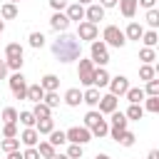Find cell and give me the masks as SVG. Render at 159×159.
Masks as SVG:
<instances>
[{"label": "cell", "instance_id": "1", "mask_svg": "<svg viewBox=\"0 0 159 159\" xmlns=\"http://www.w3.org/2000/svg\"><path fill=\"white\" fill-rule=\"evenodd\" d=\"M52 55H55L60 62L80 60V55H82V42L77 40V35H67V32H62L57 40H52Z\"/></svg>", "mask_w": 159, "mask_h": 159}, {"label": "cell", "instance_id": "2", "mask_svg": "<svg viewBox=\"0 0 159 159\" xmlns=\"http://www.w3.org/2000/svg\"><path fill=\"white\" fill-rule=\"evenodd\" d=\"M102 42L109 45V47H124L127 37H124V32H122L117 25H107L104 32H102Z\"/></svg>", "mask_w": 159, "mask_h": 159}, {"label": "cell", "instance_id": "3", "mask_svg": "<svg viewBox=\"0 0 159 159\" xmlns=\"http://www.w3.org/2000/svg\"><path fill=\"white\" fill-rule=\"evenodd\" d=\"M65 139L70 142V144H87L89 139H92V134H89V129L87 127H70L67 132H65Z\"/></svg>", "mask_w": 159, "mask_h": 159}, {"label": "cell", "instance_id": "4", "mask_svg": "<svg viewBox=\"0 0 159 159\" xmlns=\"http://www.w3.org/2000/svg\"><path fill=\"white\" fill-rule=\"evenodd\" d=\"M89 55H92V62L99 65V67H104V65L109 62V52H107V45H104L102 40H94V42H92Z\"/></svg>", "mask_w": 159, "mask_h": 159}, {"label": "cell", "instance_id": "5", "mask_svg": "<svg viewBox=\"0 0 159 159\" xmlns=\"http://www.w3.org/2000/svg\"><path fill=\"white\" fill-rule=\"evenodd\" d=\"M109 122H112V124H109V134H112V139H119L122 132L127 129L129 119L124 117V112H112V119H109Z\"/></svg>", "mask_w": 159, "mask_h": 159}, {"label": "cell", "instance_id": "6", "mask_svg": "<svg viewBox=\"0 0 159 159\" xmlns=\"http://www.w3.org/2000/svg\"><path fill=\"white\" fill-rule=\"evenodd\" d=\"M77 75H80V82H82L84 87H92V80H94V62H92V60H80Z\"/></svg>", "mask_w": 159, "mask_h": 159}, {"label": "cell", "instance_id": "7", "mask_svg": "<svg viewBox=\"0 0 159 159\" xmlns=\"http://www.w3.org/2000/svg\"><path fill=\"white\" fill-rule=\"evenodd\" d=\"M7 82H10V89H12L15 99H25V92H27V82H25L22 72H15V75H12Z\"/></svg>", "mask_w": 159, "mask_h": 159}, {"label": "cell", "instance_id": "8", "mask_svg": "<svg viewBox=\"0 0 159 159\" xmlns=\"http://www.w3.org/2000/svg\"><path fill=\"white\" fill-rule=\"evenodd\" d=\"M109 94H114V97H122L127 89H129V80L124 77V75H117V77H109Z\"/></svg>", "mask_w": 159, "mask_h": 159}, {"label": "cell", "instance_id": "9", "mask_svg": "<svg viewBox=\"0 0 159 159\" xmlns=\"http://www.w3.org/2000/svg\"><path fill=\"white\" fill-rule=\"evenodd\" d=\"M99 37V30H97V25H92V22H80V27H77V40L82 42V40H89V42H94Z\"/></svg>", "mask_w": 159, "mask_h": 159}, {"label": "cell", "instance_id": "10", "mask_svg": "<svg viewBox=\"0 0 159 159\" xmlns=\"http://www.w3.org/2000/svg\"><path fill=\"white\" fill-rule=\"evenodd\" d=\"M84 22H92V25H97L99 20H104V7L99 5V2H92V5H87V10H84Z\"/></svg>", "mask_w": 159, "mask_h": 159}, {"label": "cell", "instance_id": "11", "mask_svg": "<svg viewBox=\"0 0 159 159\" xmlns=\"http://www.w3.org/2000/svg\"><path fill=\"white\" fill-rule=\"evenodd\" d=\"M97 104H99V114H112V112H117V97L109 94V92L102 94Z\"/></svg>", "mask_w": 159, "mask_h": 159}, {"label": "cell", "instance_id": "12", "mask_svg": "<svg viewBox=\"0 0 159 159\" xmlns=\"http://www.w3.org/2000/svg\"><path fill=\"white\" fill-rule=\"evenodd\" d=\"M50 27H52V30H57V32H67V27H70L67 15H65V12H55V15L50 17Z\"/></svg>", "mask_w": 159, "mask_h": 159}, {"label": "cell", "instance_id": "13", "mask_svg": "<svg viewBox=\"0 0 159 159\" xmlns=\"http://www.w3.org/2000/svg\"><path fill=\"white\" fill-rule=\"evenodd\" d=\"M20 142H22L25 147H35V144L40 142V134L35 132V127H25V132L20 134Z\"/></svg>", "mask_w": 159, "mask_h": 159}, {"label": "cell", "instance_id": "14", "mask_svg": "<svg viewBox=\"0 0 159 159\" xmlns=\"http://www.w3.org/2000/svg\"><path fill=\"white\" fill-rule=\"evenodd\" d=\"M142 35H144V27H142L139 22H129L127 30H124V37H127V40H137V42H139Z\"/></svg>", "mask_w": 159, "mask_h": 159}, {"label": "cell", "instance_id": "15", "mask_svg": "<svg viewBox=\"0 0 159 159\" xmlns=\"http://www.w3.org/2000/svg\"><path fill=\"white\" fill-rule=\"evenodd\" d=\"M109 84V72L104 70V67H99V70H94V80H92V87H97V89H102V87H107Z\"/></svg>", "mask_w": 159, "mask_h": 159}, {"label": "cell", "instance_id": "16", "mask_svg": "<svg viewBox=\"0 0 159 159\" xmlns=\"http://www.w3.org/2000/svg\"><path fill=\"white\" fill-rule=\"evenodd\" d=\"M42 97H45V89L40 87V84H27V92H25V99H30V102H42Z\"/></svg>", "mask_w": 159, "mask_h": 159}, {"label": "cell", "instance_id": "17", "mask_svg": "<svg viewBox=\"0 0 159 159\" xmlns=\"http://www.w3.org/2000/svg\"><path fill=\"white\" fill-rule=\"evenodd\" d=\"M124 94H127L129 104H142V102L147 99V94H144V89H142V87H129Z\"/></svg>", "mask_w": 159, "mask_h": 159}, {"label": "cell", "instance_id": "18", "mask_svg": "<svg viewBox=\"0 0 159 159\" xmlns=\"http://www.w3.org/2000/svg\"><path fill=\"white\" fill-rule=\"evenodd\" d=\"M65 15H67V20H70V22H72V20H77V22H80V20H84V7H82V5H77V2H72V5H67V12H65Z\"/></svg>", "mask_w": 159, "mask_h": 159}, {"label": "cell", "instance_id": "19", "mask_svg": "<svg viewBox=\"0 0 159 159\" xmlns=\"http://www.w3.org/2000/svg\"><path fill=\"white\" fill-rule=\"evenodd\" d=\"M40 87H42L45 92H57V87H60V77H57V75H45L42 82H40Z\"/></svg>", "mask_w": 159, "mask_h": 159}, {"label": "cell", "instance_id": "20", "mask_svg": "<svg viewBox=\"0 0 159 159\" xmlns=\"http://www.w3.org/2000/svg\"><path fill=\"white\" fill-rule=\"evenodd\" d=\"M99 89L97 87H87V92H82V102L84 104H89V107H97V102H99Z\"/></svg>", "mask_w": 159, "mask_h": 159}, {"label": "cell", "instance_id": "21", "mask_svg": "<svg viewBox=\"0 0 159 159\" xmlns=\"http://www.w3.org/2000/svg\"><path fill=\"white\" fill-rule=\"evenodd\" d=\"M119 12L129 20L137 15V0H119Z\"/></svg>", "mask_w": 159, "mask_h": 159}, {"label": "cell", "instance_id": "22", "mask_svg": "<svg viewBox=\"0 0 159 159\" xmlns=\"http://www.w3.org/2000/svg\"><path fill=\"white\" fill-rule=\"evenodd\" d=\"M80 102H82V92H80L77 87H72V89L65 92V104H70V107H80Z\"/></svg>", "mask_w": 159, "mask_h": 159}, {"label": "cell", "instance_id": "23", "mask_svg": "<svg viewBox=\"0 0 159 159\" xmlns=\"http://www.w3.org/2000/svg\"><path fill=\"white\" fill-rule=\"evenodd\" d=\"M52 129H55L52 117H47V119H37V122H35V132H37V134H50Z\"/></svg>", "mask_w": 159, "mask_h": 159}, {"label": "cell", "instance_id": "24", "mask_svg": "<svg viewBox=\"0 0 159 159\" xmlns=\"http://www.w3.org/2000/svg\"><path fill=\"white\" fill-rule=\"evenodd\" d=\"M89 134H92V137H99V139H102V137H107V134H109V124H107V119L102 117V119L89 129Z\"/></svg>", "mask_w": 159, "mask_h": 159}, {"label": "cell", "instance_id": "25", "mask_svg": "<svg viewBox=\"0 0 159 159\" xmlns=\"http://www.w3.org/2000/svg\"><path fill=\"white\" fill-rule=\"evenodd\" d=\"M124 117H127V119H134V122H139V119L144 117V107H142V104H129V109L124 112Z\"/></svg>", "mask_w": 159, "mask_h": 159}, {"label": "cell", "instance_id": "26", "mask_svg": "<svg viewBox=\"0 0 159 159\" xmlns=\"http://www.w3.org/2000/svg\"><path fill=\"white\" fill-rule=\"evenodd\" d=\"M139 60H142V65H152V62L157 60L154 47H142V50H139Z\"/></svg>", "mask_w": 159, "mask_h": 159}, {"label": "cell", "instance_id": "27", "mask_svg": "<svg viewBox=\"0 0 159 159\" xmlns=\"http://www.w3.org/2000/svg\"><path fill=\"white\" fill-rule=\"evenodd\" d=\"M37 154H40L42 159H52L57 152H55V147H52L50 142H40V147H37Z\"/></svg>", "mask_w": 159, "mask_h": 159}, {"label": "cell", "instance_id": "28", "mask_svg": "<svg viewBox=\"0 0 159 159\" xmlns=\"http://www.w3.org/2000/svg\"><path fill=\"white\" fill-rule=\"evenodd\" d=\"M12 57H22V45L10 42V45L5 47V60H12Z\"/></svg>", "mask_w": 159, "mask_h": 159}, {"label": "cell", "instance_id": "29", "mask_svg": "<svg viewBox=\"0 0 159 159\" xmlns=\"http://www.w3.org/2000/svg\"><path fill=\"white\" fill-rule=\"evenodd\" d=\"M32 114H35V119H47V117L52 114V109H50L47 104L37 102V104H35V109H32Z\"/></svg>", "mask_w": 159, "mask_h": 159}, {"label": "cell", "instance_id": "30", "mask_svg": "<svg viewBox=\"0 0 159 159\" xmlns=\"http://www.w3.org/2000/svg\"><path fill=\"white\" fill-rule=\"evenodd\" d=\"M0 149L7 152V154H10V152H17V149H20V139H17V137H12V139H2V142H0Z\"/></svg>", "mask_w": 159, "mask_h": 159}, {"label": "cell", "instance_id": "31", "mask_svg": "<svg viewBox=\"0 0 159 159\" xmlns=\"http://www.w3.org/2000/svg\"><path fill=\"white\" fill-rule=\"evenodd\" d=\"M0 15H2L5 20H12V17H17V5H12V2H5V5L0 7Z\"/></svg>", "mask_w": 159, "mask_h": 159}, {"label": "cell", "instance_id": "32", "mask_svg": "<svg viewBox=\"0 0 159 159\" xmlns=\"http://www.w3.org/2000/svg\"><path fill=\"white\" fill-rule=\"evenodd\" d=\"M142 42H144V47H154V45L159 42V35H157V30H149V32H144V35H142Z\"/></svg>", "mask_w": 159, "mask_h": 159}, {"label": "cell", "instance_id": "33", "mask_svg": "<svg viewBox=\"0 0 159 159\" xmlns=\"http://www.w3.org/2000/svg\"><path fill=\"white\" fill-rule=\"evenodd\" d=\"M42 104H47L50 109L60 107V97H57V92H45V97H42Z\"/></svg>", "mask_w": 159, "mask_h": 159}, {"label": "cell", "instance_id": "34", "mask_svg": "<svg viewBox=\"0 0 159 159\" xmlns=\"http://www.w3.org/2000/svg\"><path fill=\"white\" fill-rule=\"evenodd\" d=\"M47 142H50L52 147H62V144H65L67 139H65V132H57V129H52V132H50V139H47Z\"/></svg>", "mask_w": 159, "mask_h": 159}, {"label": "cell", "instance_id": "35", "mask_svg": "<svg viewBox=\"0 0 159 159\" xmlns=\"http://www.w3.org/2000/svg\"><path fill=\"white\" fill-rule=\"evenodd\" d=\"M147 25L154 30V27H159V10L157 7H152V10H147Z\"/></svg>", "mask_w": 159, "mask_h": 159}, {"label": "cell", "instance_id": "36", "mask_svg": "<svg viewBox=\"0 0 159 159\" xmlns=\"http://www.w3.org/2000/svg\"><path fill=\"white\" fill-rule=\"evenodd\" d=\"M99 119H102V114L92 109V112H87V114H84V127H87V129H92V127H94Z\"/></svg>", "mask_w": 159, "mask_h": 159}, {"label": "cell", "instance_id": "37", "mask_svg": "<svg viewBox=\"0 0 159 159\" xmlns=\"http://www.w3.org/2000/svg\"><path fill=\"white\" fill-rule=\"evenodd\" d=\"M2 137H5V139L17 137V122H7V124H2Z\"/></svg>", "mask_w": 159, "mask_h": 159}, {"label": "cell", "instance_id": "38", "mask_svg": "<svg viewBox=\"0 0 159 159\" xmlns=\"http://www.w3.org/2000/svg\"><path fill=\"white\" fill-rule=\"evenodd\" d=\"M117 142H119L122 147H132V144L137 142V137H134V132H129V129H124V132H122V137H119Z\"/></svg>", "mask_w": 159, "mask_h": 159}, {"label": "cell", "instance_id": "39", "mask_svg": "<svg viewBox=\"0 0 159 159\" xmlns=\"http://www.w3.org/2000/svg\"><path fill=\"white\" fill-rule=\"evenodd\" d=\"M42 45H45V35H42V32H30V47L40 50Z\"/></svg>", "mask_w": 159, "mask_h": 159}, {"label": "cell", "instance_id": "40", "mask_svg": "<svg viewBox=\"0 0 159 159\" xmlns=\"http://www.w3.org/2000/svg\"><path fill=\"white\" fill-rule=\"evenodd\" d=\"M144 94H147V97H159V80H149Z\"/></svg>", "mask_w": 159, "mask_h": 159}, {"label": "cell", "instance_id": "41", "mask_svg": "<svg viewBox=\"0 0 159 159\" xmlns=\"http://www.w3.org/2000/svg\"><path fill=\"white\" fill-rule=\"evenodd\" d=\"M139 77H142L144 82L154 80V67H152V65H142V67H139Z\"/></svg>", "mask_w": 159, "mask_h": 159}, {"label": "cell", "instance_id": "42", "mask_svg": "<svg viewBox=\"0 0 159 159\" xmlns=\"http://www.w3.org/2000/svg\"><path fill=\"white\" fill-rule=\"evenodd\" d=\"M17 119H20V122H22L25 127H35V122H37L32 112H20V114H17Z\"/></svg>", "mask_w": 159, "mask_h": 159}, {"label": "cell", "instance_id": "43", "mask_svg": "<svg viewBox=\"0 0 159 159\" xmlns=\"http://www.w3.org/2000/svg\"><path fill=\"white\" fill-rule=\"evenodd\" d=\"M22 57H12V60H5V65H7V70H12V72H20L22 70Z\"/></svg>", "mask_w": 159, "mask_h": 159}, {"label": "cell", "instance_id": "44", "mask_svg": "<svg viewBox=\"0 0 159 159\" xmlns=\"http://www.w3.org/2000/svg\"><path fill=\"white\" fill-rule=\"evenodd\" d=\"M2 119H5V124L7 122H17V109L15 107H5L2 109Z\"/></svg>", "mask_w": 159, "mask_h": 159}, {"label": "cell", "instance_id": "45", "mask_svg": "<svg viewBox=\"0 0 159 159\" xmlns=\"http://www.w3.org/2000/svg\"><path fill=\"white\" fill-rule=\"evenodd\" d=\"M144 109H147V112H159V97H147Z\"/></svg>", "mask_w": 159, "mask_h": 159}, {"label": "cell", "instance_id": "46", "mask_svg": "<svg viewBox=\"0 0 159 159\" xmlns=\"http://www.w3.org/2000/svg\"><path fill=\"white\" fill-rule=\"evenodd\" d=\"M67 157H70V159H82V147H80V144H70Z\"/></svg>", "mask_w": 159, "mask_h": 159}, {"label": "cell", "instance_id": "47", "mask_svg": "<svg viewBox=\"0 0 159 159\" xmlns=\"http://www.w3.org/2000/svg\"><path fill=\"white\" fill-rule=\"evenodd\" d=\"M50 7H52L55 12H62V10L67 7V0H50Z\"/></svg>", "mask_w": 159, "mask_h": 159}, {"label": "cell", "instance_id": "48", "mask_svg": "<svg viewBox=\"0 0 159 159\" xmlns=\"http://www.w3.org/2000/svg\"><path fill=\"white\" fill-rule=\"evenodd\" d=\"M22 159H40V154L35 147H27V152H22Z\"/></svg>", "mask_w": 159, "mask_h": 159}, {"label": "cell", "instance_id": "49", "mask_svg": "<svg viewBox=\"0 0 159 159\" xmlns=\"http://www.w3.org/2000/svg\"><path fill=\"white\" fill-rule=\"evenodd\" d=\"M137 5H142V7H147V10H152V7L157 5V0H137Z\"/></svg>", "mask_w": 159, "mask_h": 159}, {"label": "cell", "instance_id": "50", "mask_svg": "<svg viewBox=\"0 0 159 159\" xmlns=\"http://www.w3.org/2000/svg\"><path fill=\"white\" fill-rule=\"evenodd\" d=\"M117 2H119V0H99V5H102L104 10H107V7H114Z\"/></svg>", "mask_w": 159, "mask_h": 159}, {"label": "cell", "instance_id": "51", "mask_svg": "<svg viewBox=\"0 0 159 159\" xmlns=\"http://www.w3.org/2000/svg\"><path fill=\"white\" fill-rule=\"evenodd\" d=\"M5 75H7V65L5 60H0V80H5Z\"/></svg>", "mask_w": 159, "mask_h": 159}, {"label": "cell", "instance_id": "52", "mask_svg": "<svg viewBox=\"0 0 159 159\" xmlns=\"http://www.w3.org/2000/svg\"><path fill=\"white\" fill-rule=\"evenodd\" d=\"M147 159H159V152H157V149H152V152L147 154Z\"/></svg>", "mask_w": 159, "mask_h": 159}, {"label": "cell", "instance_id": "53", "mask_svg": "<svg viewBox=\"0 0 159 159\" xmlns=\"http://www.w3.org/2000/svg\"><path fill=\"white\" fill-rule=\"evenodd\" d=\"M7 159H22V154H20V152H10V154H7Z\"/></svg>", "mask_w": 159, "mask_h": 159}, {"label": "cell", "instance_id": "54", "mask_svg": "<svg viewBox=\"0 0 159 159\" xmlns=\"http://www.w3.org/2000/svg\"><path fill=\"white\" fill-rule=\"evenodd\" d=\"M77 5H82V7H84V5H92V0H77Z\"/></svg>", "mask_w": 159, "mask_h": 159}, {"label": "cell", "instance_id": "55", "mask_svg": "<svg viewBox=\"0 0 159 159\" xmlns=\"http://www.w3.org/2000/svg\"><path fill=\"white\" fill-rule=\"evenodd\" d=\"M52 159H70V157H67V154H55Z\"/></svg>", "mask_w": 159, "mask_h": 159}, {"label": "cell", "instance_id": "56", "mask_svg": "<svg viewBox=\"0 0 159 159\" xmlns=\"http://www.w3.org/2000/svg\"><path fill=\"white\" fill-rule=\"evenodd\" d=\"M94 159H109V157H107V154H97Z\"/></svg>", "mask_w": 159, "mask_h": 159}, {"label": "cell", "instance_id": "57", "mask_svg": "<svg viewBox=\"0 0 159 159\" xmlns=\"http://www.w3.org/2000/svg\"><path fill=\"white\" fill-rule=\"evenodd\" d=\"M2 30H5V22H2V20H0V35H2Z\"/></svg>", "mask_w": 159, "mask_h": 159}, {"label": "cell", "instance_id": "58", "mask_svg": "<svg viewBox=\"0 0 159 159\" xmlns=\"http://www.w3.org/2000/svg\"><path fill=\"white\" fill-rule=\"evenodd\" d=\"M7 2H12V5H15V2H20V0H7Z\"/></svg>", "mask_w": 159, "mask_h": 159}]
</instances>
